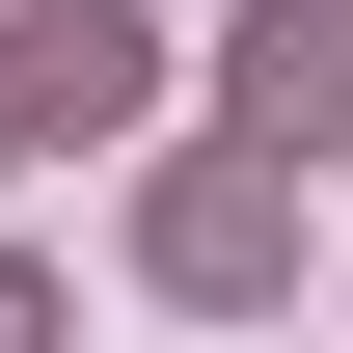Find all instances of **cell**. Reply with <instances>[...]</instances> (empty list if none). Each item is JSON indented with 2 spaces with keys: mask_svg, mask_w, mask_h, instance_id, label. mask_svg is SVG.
<instances>
[{
  "mask_svg": "<svg viewBox=\"0 0 353 353\" xmlns=\"http://www.w3.org/2000/svg\"><path fill=\"white\" fill-rule=\"evenodd\" d=\"M136 272H163V299H272V272H299V163H245V136L163 163L136 190Z\"/></svg>",
  "mask_w": 353,
  "mask_h": 353,
  "instance_id": "cell-1",
  "label": "cell"
},
{
  "mask_svg": "<svg viewBox=\"0 0 353 353\" xmlns=\"http://www.w3.org/2000/svg\"><path fill=\"white\" fill-rule=\"evenodd\" d=\"M218 109H245V163H326L353 136V0H272V28L218 54Z\"/></svg>",
  "mask_w": 353,
  "mask_h": 353,
  "instance_id": "cell-2",
  "label": "cell"
},
{
  "mask_svg": "<svg viewBox=\"0 0 353 353\" xmlns=\"http://www.w3.org/2000/svg\"><path fill=\"white\" fill-rule=\"evenodd\" d=\"M0 353H54V272H28V245H0Z\"/></svg>",
  "mask_w": 353,
  "mask_h": 353,
  "instance_id": "cell-4",
  "label": "cell"
},
{
  "mask_svg": "<svg viewBox=\"0 0 353 353\" xmlns=\"http://www.w3.org/2000/svg\"><path fill=\"white\" fill-rule=\"evenodd\" d=\"M109 109H136V28H109V0H54V28L0 54V163H28V136H109Z\"/></svg>",
  "mask_w": 353,
  "mask_h": 353,
  "instance_id": "cell-3",
  "label": "cell"
}]
</instances>
